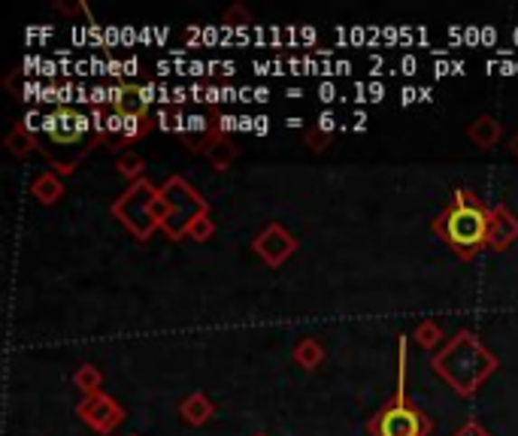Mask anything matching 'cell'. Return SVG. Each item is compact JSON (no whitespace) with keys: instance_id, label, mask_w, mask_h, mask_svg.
I'll use <instances>...</instances> for the list:
<instances>
[{"instance_id":"2e32d148","label":"cell","mask_w":518,"mask_h":436,"mask_svg":"<svg viewBox=\"0 0 518 436\" xmlns=\"http://www.w3.org/2000/svg\"><path fill=\"white\" fill-rule=\"evenodd\" d=\"M73 385L82 391L85 397L89 394H98L100 385H103V373L94 367V364H82L80 370L73 373Z\"/></svg>"},{"instance_id":"5b68a950","label":"cell","mask_w":518,"mask_h":436,"mask_svg":"<svg viewBox=\"0 0 518 436\" xmlns=\"http://www.w3.org/2000/svg\"><path fill=\"white\" fill-rule=\"evenodd\" d=\"M161 197L170 204V218L164 222V233L176 242L183 240L188 233V224L194 222L197 215H206L210 213V204L197 194V188H192L183 176H170L167 182L161 185Z\"/></svg>"},{"instance_id":"ffe728a7","label":"cell","mask_w":518,"mask_h":436,"mask_svg":"<svg viewBox=\"0 0 518 436\" xmlns=\"http://www.w3.org/2000/svg\"><path fill=\"white\" fill-rule=\"evenodd\" d=\"M224 24H243V28H246V24H252V13L243 10L240 4H234L228 10V15H224Z\"/></svg>"},{"instance_id":"277c9868","label":"cell","mask_w":518,"mask_h":436,"mask_svg":"<svg viewBox=\"0 0 518 436\" xmlns=\"http://www.w3.org/2000/svg\"><path fill=\"white\" fill-rule=\"evenodd\" d=\"M430 427L434 422L416 403H410L407 391H397L391 400H385L382 409L367 422L370 436H430Z\"/></svg>"},{"instance_id":"8992f818","label":"cell","mask_w":518,"mask_h":436,"mask_svg":"<svg viewBox=\"0 0 518 436\" xmlns=\"http://www.w3.org/2000/svg\"><path fill=\"white\" fill-rule=\"evenodd\" d=\"M76 415L82 418L91 431H98L100 436H107L116 431L118 424L125 422V409L112 400L107 391H98V394H89L76 403Z\"/></svg>"},{"instance_id":"d6986e66","label":"cell","mask_w":518,"mask_h":436,"mask_svg":"<svg viewBox=\"0 0 518 436\" xmlns=\"http://www.w3.org/2000/svg\"><path fill=\"white\" fill-rule=\"evenodd\" d=\"M215 233V224H212V218H210V213L206 215H197L192 224H188V233L185 237H192L194 242H206Z\"/></svg>"},{"instance_id":"4fadbf2b","label":"cell","mask_w":518,"mask_h":436,"mask_svg":"<svg viewBox=\"0 0 518 436\" xmlns=\"http://www.w3.org/2000/svg\"><path fill=\"white\" fill-rule=\"evenodd\" d=\"M291 357H295V364H300L304 370H316L325 364V346L313 336H304L291 348Z\"/></svg>"},{"instance_id":"3957f363","label":"cell","mask_w":518,"mask_h":436,"mask_svg":"<svg viewBox=\"0 0 518 436\" xmlns=\"http://www.w3.org/2000/svg\"><path fill=\"white\" fill-rule=\"evenodd\" d=\"M161 197V188H155L149 179H137L127 185V191L112 204V215L134 233L137 240H149L155 231H161L158 218H155V204Z\"/></svg>"},{"instance_id":"5bb4252c","label":"cell","mask_w":518,"mask_h":436,"mask_svg":"<svg viewBox=\"0 0 518 436\" xmlns=\"http://www.w3.org/2000/svg\"><path fill=\"white\" fill-rule=\"evenodd\" d=\"M206 158H210V164H212L215 170L224 173V170H231V164L237 161V146L221 134V137L210 146V149H206Z\"/></svg>"},{"instance_id":"7a4b0ae2","label":"cell","mask_w":518,"mask_h":436,"mask_svg":"<svg viewBox=\"0 0 518 436\" xmlns=\"http://www.w3.org/2000/svg\"><path fill=\"white\" fill-rule=\"evenodd\" d=\"M488 213L476 191L455 188L452 204L443 206L430 228L461 261H473L482 249H488Z\"/></svg>"},{"instance_id":"30bf717a","label":"cell","mask_w":518,"mask_h":436,"mask_svg":"<svg viewBox=\"0 0 518 436\" xmlns=\"http://www.w3.org/2000/svg\"><path fill=\"white\" fill-rule=\"evenodd\" d=\"M76 116L80 112H55V116H49L46 118V134L55 139V143H71V139H80L82 137V130H80V121H76Z\"/></svg>"},{"instance_id":"52a82bcc","label":"cell","mask_w":518,"mask_h":436,"mask_svg":"<svg viewBox=\"0 0 518 436\" xmlns=\"http://www.w3.org/2000/svg\"><path fill=\"white\" fill-rule=\"evenodd\" d=\"M252 249H255V255L261 258L267 267H282L285 261H288L297 251V240L291 237V233L285 231L282 224L273 222V224H267V228L252 240Z\"/></svg>"},{"instance_id":"d4e9b609","label":"cell","mask_w":518,"mask_h":436,"mask_svg":"<svg viewBox=\"0 0 518 436\" xmlns=\"http://www.w3.org/2000/svg\"><path fill=\"white\" fill-rule=\"evenodd\" d=\"M509 152H513V155H515V158H518V130H515V134H513V139H509Z\"/></svg>"},{"instance_id":"cb8c5ba5","label":"cell","mask_w":518,"mask_h":436,"mask_svg":"<svg viewBox=\"0 0 518 436\" xmlns=\"http://www.w3.org/2000/svg\"><path fill=\"white\" fill-rule=\"evenodd\" d=\"M234 128H237V118H234V116H224V118H221V125H219L221 134H224V130H234Z\"/></svg>"},{"instance_id":"7c38bea8","label":"cell","mask_w":518,"mask_h":436,"mask_svg":"<svg viewBox=\"0 0 518 436\" xmlns=\"http://www.w3.org/2000/svg\"><path fill=\"white\" fill-rule=\"evenodd\" d=\"M31 194L37 197L42 206H52V204H58V200H61L64 185H61V179H58L52 170H42L31 182Z\"/></svg>"},{"instance_id":"6da1fadb","label":"cell","mask_w":518,"mask_h":436,"mask_svg":"<svg viewBox=\"0 0 518 436\" xmlns=\"http://www.w3.org/2000/svg\"><path fill=\"white\" fill-rule=\"evenodd\" d=\"M497 355L473 334V330H457L439 352L430 357V370L457 397H473L485 382L497 373Z\"/></svg>"},{"instance_id":"9c48e42d","label":"cell","mask_w":518,"mask_h":436,"mask_svg":"<svg viewBox=\"0 0 518 436\" xmlns=\"http://www.w3.org/2000/svg\"><path fill=\"white\" fill-rule=\"evenodd\" d=\"M179 415H183L185 424L203 427L215 415V406H212V400L203 394V391H194V394H188L183 400V406H179Z\"/></svg>"},{"instance_id":"ac0fdd59","label":"cell","mask_w":518,"mask_h":436,"mask_svg":"<svg viewBox=\"0 0 518 436\" xmlns=\"http://www.w3.org/2000/svg\"><path fill=\"white\" fill-rule=\"evenodd\" d=\"M439 339H443V330H439V325H437L434 318L419 321V327H416V343L425 348V352H434Z\"/></svg>"},{"instance_id":"7402d4cb","label":"cell","mask_w":518,"mask_h":436,"mask_svg":"<svg viewBox=\"0 0 518 436\" xmlns=\"http://www.w3.org/2000/svg\"><path fill=\"white\" fill-rule=\"evenodd\" d=\"M452 436H491V433H488L479 422H467L464 427H457V431H455Z\"/></svg>"},{"instance_id":"484cf974","label":"cell","mask_w":518,"mask_h":436,"mask_svg":"<svg viewBox=\"0 0 518 436\" xmlns=\"http://www.w3.org/2000/svg\"><path fill=\"white\" fill-rule=\"evenodd\" d=\"M127 436H140V433H127Z\"/></svg>"},{"instance_id":"8fae6325","label":"cell","mask_w":518,"mask_h":436,"mask_svg":"<svg viewBox=\"0 0 518 436\" xmlns=\"http://www.w3.org/2000/svg\"><path fill=\"white\" fill-rule=\"evenodd\" d=\"M467 134L473 139V146H479V149H497L500 137H504V128H500V121L494 116H479L470 125Z\"/></svg>"},{"instance_id":"603a6c76","label":"cell","mask_w":518,"mask_h":436,"mask_svg":"<svg viewBox=\"0 0 518 436\" xmlns=\"http://www.w3.org/2000/svg\"><path fill=\"white\" fill-rule=\"evenodd\" d=\"M316 128L322 130V134H331V130H334V116H331V112H325V116L318 118V125H316Z\"/></svg>"},{"instance_id":"e0dca14e","label":"cell","mask_w":518,"mask_h":436,"mask_svg":"<svg viewBox=\"0 0 518 436\" xmlns=\"http://www.w3.org/2000/svg\"><path fill=\"white\" fill-rule=\"evenodd\" d=\"M116 170L122 173L125 179H143V170H146V158L143 155H137V152H122L118 155V161H116Z\"/></svg>"},{"instance_id":"9a60e30c","label":"cell","mask_w":518,"mask_h":436,"mask_svg":"<svg viewBox=\"0 0 518 436\" xmlns=\"http://www.w3.org/2000/svg\"><path fill=\"white\" fill-rule=\"evenodd\" d=\"M6 146H10V152L15 158H28L31 152H37V139H33L28 125H15L10 130V137H6Z\"/></svg>"},{"instance_id":"44dd1931","label":"cell","mask_w":518,"mask_h":436,"mask_svg":"<svg viewBox=\"0 0 518 436\" xmlns=\"http://www.w3.org/2000/svg\"><path fill=\"white\" fill-rule=\"evenodd\" d=\"M304 139H306V146H309V149H313V152H325V149H327V134H322V130H318V128L306 130Z\"/></svg>"},{"instance_id":"ba28073f","label":"cell","mask_w":518,"mask_h":436,"mask_svg":"<svg viewBox=\"0 0 518 436\" xmlns=\"http://www.w3.org/2000/svg\"><path fill=\"white\" fill-rule=\"evenodd\" d=\"M518 240V218L513 209L504 204H494L488 213V249L491 251H506Z\"/></svg>"}]
</instances>
